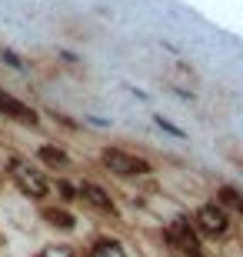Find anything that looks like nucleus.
Listing matches in <instances>:
<instances>
[{"mask_svg":"<svg viewBox=\"0 0 243 257\" xmlns=\"http://www.w3.org/2000/svg\"><path fill=\"white\" fill-rule=\"evenodd\" d=\"M7 171H10V181L17 184V191L24 194V197L44 200L50 194V181L44 177V171H37V167L27 161V157H10Z\"/></svg>","mask_w":243,"mask_h":257,"instance_id":"nucleus-1","label":"nucleus"},{"mask_svg":"<svg viewBox=\"0 0 243 257\" xmlns=\"http://www.w3.org/2000/svg\"><path fill=\"white\" fill-rule=\"evenodd\" d=\"M163 240H167V247L173 250V257H206L203 247H200L196 230L190 227V220H183V217H177L173 224H167Z\"/></svg>","mask_w":243,"mask_h":257,"instance_id":"nucleus-2","label":"nucleus"},{"mask_svg":"<svg viewBox=\"0 0 243 257\" xmlns=\"http://www.w3.org/2000/svg\"><path fill=\"white\" fill-rule=\"evenodd\" d=\"M103 167L110 174H117V177H143V174H150V164L143 161V157H137V154L123 151V147H107V151L100 154Z\"/></svg>","mask_w":243,"mask_h":257,"instance_id":"nucleus-3","label":"nucleus"},{"mask_svg":"<svg viewBox=\"0 0 243 257\" xmlns=\"http://www.w3.org/2000/svg\"><path fill=\"white\" fill-rule=\"evenodd\" d=\"M193 224L200 234H206V237H226L230 234V214H226L223 207H216V204H203V207L193 214Z\"/></svg>","mask_w":243,"mask_h":257,"instance_id":"nucleus-4","label":"nucleus"},{"mask_svg":"<svg viewBox=\"0 0 243 257\" xmlns=\"http://www.w3.org/2000/svg\"><path fill=\"white\" fill-rule=\"evenodd\" d=\"M77 197L84 200V204H90L94 210H100V214H117L110 194L103 191L100 184H94V181H84V184H80V187H77Z\"/></svg>","mask_w":243,"mask_h":257,"instance_id":"nucleus-5","label":"nucleus"},{"mask_svg":"<svg viewBox=\"0 0 243 257\" xmlns=\"http://www.w3.org/2000/svg\"><path fill=\"white\" fill-rule=\"evenodd\" d=\"M0 114L10 117V120H17V124H37V110L34 107H27L24 100H17V97H10L7 90H0Z\"/></svg>","mask_w":243,"mask_h":257,"instance_id":"nucleus-6","label":"nucleus"},{"mask_svg":"<svg viewBox=\"0 0 243 257\" xmlns=\"http://www.w3.org/2000/svg\"><path fill=\"white\" fill-rule=\"evenodd\" d=\"M40 217L57 230H74L77 227V217L70 214V210H64V207H40Z\"/></svg>","mask_w":243,"mask_h":257,"instance_id":"nucleus-7","label":"nucleus"},{"mask_svg":"<svg viewBox=\"0 0 243 257\" xmlns=\"http://www.w3.org/2000/svg\"><path fill=\"white\" fill-rule=\"evenodd\" d=\"M87 257H127V250H123V244L117 237H97L90 244V254Z\"/></svg>","mask_w":243,"mask_h":257,"instance_id":"nucleus-8","label":"nucleus"},{"mask_svg":"<svg viewBox=\"0 0 243 257\" xmlns=\"http://www.w3.org/2000/svg\"><path fill=\"white\" fill-rule=\"evenodd\" d=\"M216 207L233 210V214H240V217H243V194L236 191V187H230V184H223V187L216 191Z\"/></svg>","mask_w":243,"mask_h":257,"instance_id":"nucleus-9","label":"nucleus"},{"mask_svg":"<svg viewBox=\"0 0 243 257\" xmlns=\"http://www.w3.org/2000/svg\"><path fill=\"white\" fill-rule=\"evenodd\" d=\"M40 161L50 164V167H70V157H67L60 147H50V144H44V147H40Z\"/></svg>","mask_w":243,"mask_h":257,"instance_id":"nucleus-10","label":"nucleus"},{"mask_svg":"<svg viewBox=\"0 0 243 257\" xmlns=\"http://www.w3.org/2000/svg\"><path fill=\"white\" fill-rule=\"evenodd\" d=\"M37 257H77V250L70 244H47L44 250H37Z\"/></svg>","mask_w":243,"mask_h":257,"instance_id":"nucleus-11","label":"nucleus"},{"mask_svg":"<svg viewBox=\"0 0 243 257\" xmlns=\"http://www.w3.org/2000/svg\"><path fill=\"white\" fill-rule=\"evenodd\" d=\"M240 167H243V157H240Z\"/></svg>","mask_w":243,"mask_h":257,"instance_id":"nucleus-12","label":"nucleus"}]
</instances>
